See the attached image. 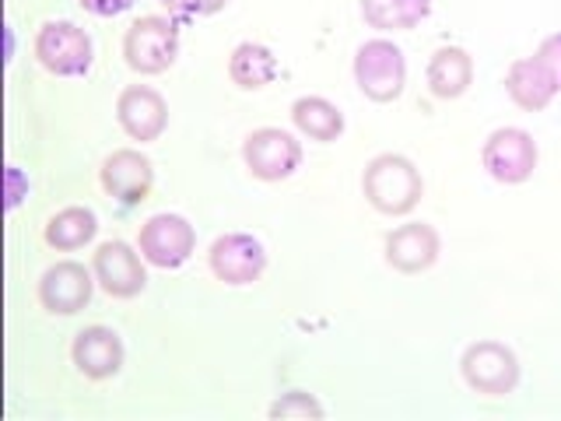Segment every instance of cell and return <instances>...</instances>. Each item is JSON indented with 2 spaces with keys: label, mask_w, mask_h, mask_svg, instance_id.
Listing matches in <instances>:
<instances>
[{
  "label": "cell",
  "mask_w": 561,
  "mask_h": 421,
  "mask_svg": "<svg viewBox=\"0 0 561 421\" xmlns=\"http://www.w3.org/2000/svg\"><path fill=\"white\" fill-rule=\"evenodd\" d=\"M362 193L373 210L386 218H408L411 210L425 197V180L421 169L408 155L382 151L362 172Z\"/></svg>",
  "instance_id": "obj_1"
},
{
  "label": "cell",
  "mask_w": 561,
  "mask_h": 421,
  "mask_svg": "<svg viewBox=\"0 0 561 421\" xmlns=\"http://www.w3.org/2000/svg\"><path fill=\"white\" fill-rule=\"evenodd\" d=\"M119 49H123V64H127L134 75L140 78L165 75V70L180 60V25L162 14H145L123 32Z\"/></svg>",
  "instance_id": "obj_2"
},
{
  "label": "cell",
  "mask_w": 561,
  "mask_h": 421,
  "mask_svg": "<svg viewBox=\"0 0 561 421\" xmlns=\"http://www.w3.org/2000/svg\"><path fill=\"white\" fill-rule=\"evenodd\" d=\"M351 75H355L358 92L368 102L390 105L408 88V60H403V49L393 39H382L379 35V39H368L358 46Z\"/></svg>",
  "instance_id": "obj_3"
},
{
  "label": "cell",
  "mask_w": 561,
  "mask_h": 421,
  "mask_svg": "<svg viewBox=\"0 0 561 421\" xmlns=\"http://www.w3.org/2000/svg\"><path fill=\"white\" fill-rule=\"evenodd\" d=\"M32 57L53 78H84L95 64V46L75 22H43L32 39Z\"/></svg>",
  "instance_id": "obj_4"
},
{
  "label": "cell",
  "mask_w": 561,
  "mask_h": 421,
  "mask_svg": "<svg viewBox=\"0 0 561 421\" xmlns=\"http://www.w3.org/2000/svg\"><path fill=\"white\" fill-rule=\"evenodd\" d=\"M460 376L473 394L508 397L519 386V359L502 341H473L460 355Z\"/></svg>",
  "instance_id": "obj_5"
},
{
  "label": "cell",
  "mask_w": 561,
  "mask_h": 421,
  "mask_svg": "<svg viewBox=\"0 0 561 421\" xmlns=\"http://www.w3.org/2000/svg\"><path fill=\"white\" fill-rule=\"evenodd\" d=\"M537 162H540V148L534 134L523 127H499L481 145V166L502 186L526 183L537 172Z\"/></svg>",
  "instance_id": "obj_6"
},
{
  "label": "cell",
  "mask_w": 561,
  "mask_h": 421,
  "mask_svg": "<svg viewBox=\"0 0 561 421\" xmlns=\"http://www.w3.org/2000/svg\"><path fill=\"white\" fill-rule=\"evenodd\" d=\"M242 162L260 183H285L302 169V140L280 127H260L245 134Z\"/></svg>",
  "instance_id": "obj_7"
},
{
  "label": "cell",
  "mask_w": 561,
  "mask_h": 421,
  "mask_svg": "<svg viewBox=\"0 0 561 421\" xmlns=\"http://www.w3.org/2000/svg\"><path fill=\"white\" fill-rule=\"evenodd\" d=\"M137 250L148 260V268L158 271H180L183 263L197 253V228H193L183 215H151L137 232Z\"/></svg>",
  "instance_id": "obj_8"
},
{
  "label": "cell",
  "mask_w": 561,
  "mask_h": 421,
  "mask_svg": "<svg viewBox=\"0 0 561 421\" xmlns=\"http://www.w3.org/2000/svg\"><path fill=\"white\" fill-rule=\"evenodd\" d=\"M267 246L250 232H225L210 242L207 250V268L221 285L228 288H245L267 274Z\"/></svg>",
  "instance_id": "obj_9"
},
{
  "label": "cell",
  "mask_w": 561,
  "mask_h": 421,
  "mask_svg": "<svg viewBox=\"0 0 561 421\" xmlns=\"http://www.w3.org/2000/svg\"><path fill=\"white\" fill-rule=\"evenodd\" d=\"M95 274L81 260H57L43 271L35 295L49 316H78L95 295Z\"/></svg>",
  "instance_id": "obj_10"
},
{
  "label": "cell",
  "mask_w": 561,
  "mask_h": 421,
  "mask_svg": "<svg viewBox=\"0 0 561 421\" xmlns=\"http://www.w3.org/2000/svg\"><path fill=\"white\" fill-rule=\"evenodd\" d=\"M145 263L148 260L140 257V250H134L130 242L110 239L92 253V274H95L99 288L105 295L127 303V298H137L140 292L148 288V268H145Z\"/></svg>",
  "instance_id": "obj_11"
},
{
  "label": "cell",
  "mask_w": 561,
  "mask_h": 421,
  "mask_svg": "<svg viewBox=\"0 0 561 421\" xmlns=\"http://www.w3.org/2000/svg\"><path fill=\"white\" fill-rule=\"evenodd\" d=\"M99 183L116 204L137 207L154 190V162L137 148H116L105 155V162L99 169Z\"/></svg>",
  "instance_id": "obj_12"
},
{
  "label": "cell",
  "mask_w": 561,
  "mask_h": 421,
  "mask_svg": "<svg viewBox=\"0 0 561 421\" xmlns=\"http://www.w3.org/2000/svg\"><path fill=\"white\" fill-rule=\"evenodd\" d=\"M116 123L130 140L151 145L169 127V102L151 84H127L116 95Z\"/></svg>",
  "instance_id": "obj_13"
},
{
  "label": "cell",
  "mask_w": 561,
  "mask_h": 421,
  "mask_svg": "<svg viewBox=\"0 0 561 421\" xmlns=\"http://www.w3.org/2000/svg\"><path fill=\"white\" fill-rule=\"evenodd\" d=\"M438 253H443V239H438L435 225H428V221L400 225L382 242L386 268H393L397 274H408V277L432 271Z\"/></svg>",
  "instance_id": "obj_14"
},
{
  "label": "cell",
  "mask_w": 561,
  "mask_h": 421,
  "mask_svg": "<svg viewBox=\"0 0 561 421\" xmlns=\"http://www.w3.org/2000/svg\"><path fill=\"white\" fill-rule=\"evenodd\" d=\"M123 359H127V348H123L119 333L102 323L84 327L75 338V344H70V362H75L78 373L92 383H105L119 376Z\"/></svg>",
  "instance_id": "obj_15"
},
{
  "label": "cell",
  "mask_w": 561,
  "mask_h": 421,
  "mask_svg": "<svg viewBox=\"0 0 561 421\" xmlns=\"http://www.w3.org/2000/svg\"><path fill=\"white\" fill-rule=\"evenodd\" d=\"M505 95L513 99V105H519L523 113H543L561 92L537 57H516L505 70Z\"/></svg>",
  "instance_id": "obj_16"
},
{
  "label": "cell",
  "mask_w": 561,
  "mask_h": 421,
  "mask_svg": "<svg viewBox=\"0 0 561 421\" xmlns=\"http://www.w3.org/2000/svg\"><path fill=\"white\" fill-rule=\"evenodd\" d=\"M425 81L438 102L463 99L473 84V57L463 46H438L425 67Z\"/></svg>",
  "instance_id": "obj_17"
},
{
  "label": "cell",
  "mask_w": 561,
  "mask_h": 421,
  "mask_svg": "<svg viewBox=\"0 0 561 421\" xmlns=\"http://www.w3.org/2000/svg\"><path fill=\"white\" fill-rule=\"evenodd\" d=\"M277 57L271 46L245 39L232 53H228V81H232L239 92H260L277 78Z\"/></svg>",
  "instance_id": "obj_18"
},
{
  "label": "cell",
  "mask_w": 561,
  "mask_h": 421,
  "mask_svg": "<svg viewBox=\"0 0 561 421\" xmlns=\"http://www.w3.org/2000/svg\"><path fill=\"white\" fill-rule=\"evenodd\" d=\"M95 232H99L95 210L81 207V204H70V207L57 210V215L46 221L43 242L49 246V250H57V253H78L95 239Z\"/></svg>",
  "instance_id": "obj_19"
},
{
  "label": "cell",
  "mask_w": 561,
  "mask_h": 421,
  "mask_svg": "<svg viewBox=\"0 0 561 421\" xmlns=\"http://www.w3.org/2000/svg\"><path fill=\"white\" fill-rule=\"evenodd\" d=\"M291 127L316 145H333L344 134V113L323 95H302L291 102Z\"/></svg>",
  "instance_id": "obj_20"
},
{
  "label": "cell",
  "mask_w": 561,
  "mask_h": 421,
  "mask_svg": "<svg viewBox=\"0 0 561 421\" xmlns=\"http://www.w3.org/2000/svg\"><path fill=\"white\" fill-rule=\"evenodd\" d=\"M432 14V0H362V18L376 32H411Z\"/></svg>",
  "instance_id": "obj_21"
},
{
  "label": "cell",
  "mask_w": 561,
  "mask_h": 421,
  "mask_svg": "<svg viewBox=\"0 0 561 421\" xmlns=\"http://www.w3.org/2000/svg\"><path fill=\"white\" fill-rule=\"evenodd\" d=\"M271 418H323V403L316 400L312 394L306 390H288V394H280L271 408H267Z\"/></svg>",
  "instance_id": "obj_22"
},
{
  "label": "cell",
  "mask_w": 561,
  "mask_h": 421,
  "mask_svg": "<svg viewBox=\"0 0 561 421\" xmlns=\"http://www.w3.org/2000/svg\"><path fill=\"white\" fill-rule=\"evenodd\" d=\"M534 57L543 64V70H548L551 81L558 84V92H561V32L543 35L540 46L534 49Z\"/></svg>",
  "instance_id": "obj_23"
},
{
  "label": "cell",
  "mask_w": 561,
  "mask_h": 421,
  "mask_svg": "<svg viewBox=\"0 0 561 421\" xmlns=\"http://www.w3.org/2000/svg\"><path fill=\"white\" fill-rule=\"evenodd\" d=\"M81 11L95 14V18H116V14H127L137 0H78Z\"/></svg>",
  "instance_id": "obj_24"
},
{
  "label": "cell",
  "mask_w": 561,
  "mask_h": 421,
  "mask_svg": "<svg viewBox=\"0 0 561 421\" xmlns=\"http://www.w3.org/2000/svg\"><path fill=\"white\" fill-rule=\"evenodd\" d=\"M172 18H183V22H190V18H204L201 8H204V0H158Z\"/></svg>",
  "instance_id": "obj_25"
},
{
  "label": "cell",
  "mask_w": 561,
  "mask_h": 421,
  "mask_svg": "<svg viewBox=\"0 0 561 421\" xmlns=\"http://www.w3.org/2000/svg\"><path fill=\"white\" fill-rule=\"evenodd\" d=\"M225 8H228V0H204L201 14L207 18V14H218V11H225Z\"/></svg>",
  "instance_id": "obj_26"
}]
</instances>
